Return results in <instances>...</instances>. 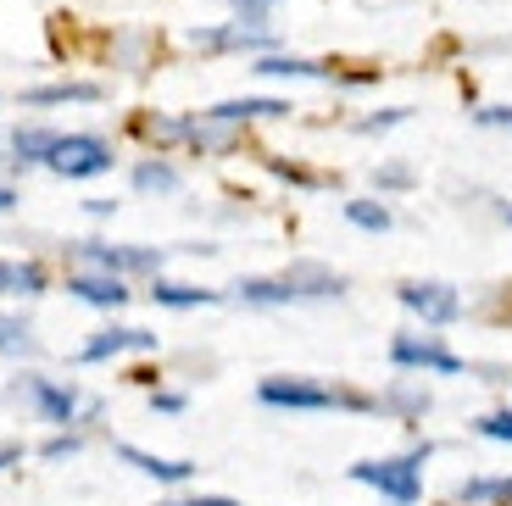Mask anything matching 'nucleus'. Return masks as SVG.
I'll use <instances>...</instances> for the list:
<instances>
[{
    "mask_svg": "<svg viewBox=\"0 0 512 506\" xmlns=\"http://www.w3.org/2000/svg\"><path fill=\"white\" fill-rule=\"evenodd\" d=\"M112 162H117L112 145L95 140V134H62L51 145V156H45V167L62 178H101V173H112Z\"/></svg>",
    "mask_w": 512,
    "mask_h": 506,
    "instance_id": "nucleus-2",
    "label": "nucleus"
},
{
    "mask_svg": "<svg viewBox=\"0 0 512 506\" xmlns=\"http://www.w3.org/2000/svg\"><path fill=\"white\" fill-rule=\"evenodd\" d=\"M256 73H268V78H323V67L318 62H301V56H262Z\"/></svg>",
    "mask_w": 512,
    "mask_h": 506,
    "instance_id": "nucleus-18",
    "label": "nucleus"
},
{
    "mask_svg": "<svg viewBox=\"0 0 512 506\" xmlns=\"http://www.w3.org/2000/svg\"><path fill=\"white\" fill-rule=\"evenodd\" d=\"M151 406L173 418V412H184V395H179V390H156V395H151Z\"/></svg>",
    "mask_w": 512,
    "mask_h": 506,
    "instance_id": "nucleus-29",
    "label": "nucleus"
},
{
    "mask_svg": "<svg viewBox=\"0 0 512 506\" xmlns=\"http://www.w3.org/2000/svg\"><path fill=\"white\" fill-rule=\"evenodd\" d=\"M290 112V101H223L206 112V123H251V117H284Z\"/></svg>",
    "mask_w": 512,
    "mask_h": 506,
    "instance_id": "nucleus-13",
    "label": "nucleus"
},
{
    "mask_svg": "<svg viewBox=\"0 0 512 506\" xmlns=\"http://www.w3.org/2000/svg\"><path fill=\"white\" fill-rule=\"evenodd\" d=\"M423 462H429V445H412L407 456H379V462H357V468H351V479L368 484V490H379L384 501L412 506V501L423 495Z\"/></svg>",
    "mask_w": 512,
    "mask_h": 506,
    "instance_id": "nucleus-1",
    "label": "nucleus"
},
{
    "mask_svg": "<svg viewBox=\"0 0 512 506\" xmlns=\"http://www.w3.org/2000/svg\"><path fill=\"white\" fill-rule=\"evenodd\" d=\"M401 306H407L412 317H423L429 329H440V323H457L462 317V295L451 290V284H440V279H412V284H401Z\"/></svg>",
    "mask_w": 512,
    "mask_h": 506,
    "instance_id": "nucleus-4",
    "label": "nucleus"
},
{
    "mask_svg": "<svg viewBox=\"0 0 512 506\" xmlns=\"http://www.w3.org/2000/svg\"><path fill=\"white\" fill-rule=\"evenodd\" d=\"M134 190H140V195H173V190H179V167L140 162V167H134Z\"/></svg>",
    "mask_w": 512,
    "mask_h": 506,
    "instance_id": "nucleus-17",
    "label": "nucleus"
},
{
    "mask_svg": "<svg viewBox=\"0 0 512 506\" xmlns=\"http://www.w3.org/2000/svg\"><path fill=\"white\" fill-rule=\"evenodd\" d=\"M390 362H396V367H423V373H446V379H451V373H462V356H451L435 334H396Z\"/></svg>",
    "mask_w": 512,
    "mask_h": 506,
    "instance_id": "nucleus-5",
    "label": "nucleus"
},
{
    "mask_svg": "<svg viewBox=\"0 0 512 506\" xmlns=\"http://www.w3.org/2000/svg\"><path fill=\"white\" fill-rule=\"evenodd\" d=\"M67 295H78L84 306H128V290H123V273H101V267H73V279H67Z\"/></svg>",
    "mask_w": 512,
    "mask_h": 506,
    "instance_id": "nucleus-8",
    "label": "nucleus"
},
{
    "mask_svg": "<svg viewBox=\"0 0 512 506\" xmlns=\"http://www.w3.org/2000/svg\"><path fill=\"white\" fill-rule=\"evenodd\" d=\"M229 6H234V17H240V23L268 28V17H273V6H279V0H229Z\"/></svg>",
    "mask_w": 512,
    "mask_h": 506,
    "instance_id": "nucleus-23",
    "label": "nucleus"
},
{
    "mask_svg": "<svg viewBox=\"0 0 512 506\" xmlns=\"http://www.w3.org/2000/svg\"><path fill=\"white\" fill-rule=\"evenodd\" d=\"M256 395H262L268 406H290V412H329V406H340V390L307 384V379H262Z\"/></svg>",
    "mask_w": 512,
    "mask_h": 506,
    "instance_id": "nucleus-6",
    "label": "nucleus"
},
{
    "mask_svg": "<svg viewBox=\"0 0 512 506\" xmlns=\"http://www.w3.org/2000/svg\"><path fill=\"white\" fill-rule=\"evenodd\" d=\"M17 390L34 401V412L45 423H73L78 418V390L73 384H56V379H39V373H23V384Z\"/></svg>",
    "mask_w": 512,
    "mask_h": 506,
    "instance_id": "nucleus-7",
    "label": "nucleus"
},
{
    "mask_svg": "<svg viewBox=\"0 0 512 506\" xmlns=\"http://www.w3.org/2000/svg\"><path fill=\"white\" fill-rule=\"evenodd\" d=\"M396 123H407V106H396V112H379V117H362L357 134H384V128H396Z\"/></svg>",
    "mask_w": 512,
    "mask_h": 506,
    "instance_id": "nucleus-25",
    "label": "nucleus"
},
{
    "mask_svg": "<svg viewBox=\"0 0 512 506\" xmlns=\"http://www.w3.org/2000/svg\"><path fill=\"white\" fill-rule=\"evenodd\" d=\"M373 184H379V190H407L412 173H407V167H379V173H373Z\"/></svg>",
    "mask_w": 512,
    "mask_h": 506,
    "instance_id": "nucleus-26",
    "label": "nucleus"
},
{
    "mask_svg": "<svg viewBox=\"0 0 512 506\" xmlns=\"http://www.w3.org/2000/svg\"><path fill=\"white\" fill-rule=\"evenodd\" d=\"M479 123H485V128H512V106H479Z\"/></svg>",
    "mask_w": 512,
    "mask_h": 506,
    "instance_id": "nucleus-27",
    "label": "nucleus"
},
{
    "mask_svg": "<svg viewBox=\"0 0 512 506\" xmlns=\"http://www.w3.org/2000/svg\"><path fill=\"white\" fill-rule=\"evenodd\" d=\"M123 351H156V334L151 329H101L78 351V362H106V356H123Z\"/></svg>",
    "mask_w": 512,
    "mask_h": 506,
    "instance_id": "nucleus-10",
    "label": "nucleus"
},
{
    "mask_svg": "<svg viewBox=\"0 0 512 506\" xmlns=\"http://www.w3.org/2000/svg\"><path fill=\"white\" fill-rule=\"evenodd\" d=\"M0 295H45V273L34 262H0Z\"/></svg>",
    "mask_w": 512,
    "mask_h": 506,
    "instance_id": "nucleus-16",
    "label": "nucleus"
},
{
    "mask_svg": "<svg viewBox=\"0 0 512 506\" xmlns=\"http://www.w3.org/2000/svg\"><path fill=\"white\" fill-rule=\"evenodd\" d=\"M234 301H245V306H290V301H307V290L295 284V273H284V279H240L234 284Z\"/></svg>",
    "mask_w": 512,
    "mask_h": 506,
    "instance_id": "nucleus-9",
    "label": "nucleus"
},
{
    "mask_svg": "<svg viewBox=\"0 0 512 506\" xmlns=\"http://www.w3.org/2000/svg\"><path fill=\"white\" fill-rule=\"evenodd\" d=\"M0 351L6 356H34V334L23 317H0Z\"/></svg>",
    "mask_w": 512,
    "mask_h": 506,
    "instance_id": "nucleus-20",
    "label": "nucleus"
},
{
    "mask_svg": "<svg viewBox=\"0 0 512 506\" xmlns=\"http://www.w3.org/2000/svg\"><path fill=\"white\" fill-rule=\"evenodd\" d=\"M167 506H234L229 495H195V501H167Z\"/></svg>",
    "mask_w": 512,
    "mask_h": 506,
    "instance_id": "nucleus-30",
    "label": "nucleus"
},
{
    "mask_svg": "<svg viewBox=\"0 0 512 506\" xmlns=\"http://www.w3.org/2000/svg\"><path fill=\"white\" fill-rule=\"evenodd\" d=\"M117 456H123L128 468H140L145 479H162V484H184L195 473V462H179V456H151V451H140V445H117Z\"/></svg>",
    "mask_w": 512,
    "mask_h": 506,
    "instance_id": "nucleus-11",
    "label": "nucleus"
},
{
    "mask_svg": "<svg viewBox=\"0 0 512 506\" xmlns=\"http://www.w3.org/2000/svg\"><path fill=\"white\" fill-rule=\"evenodd\" d=\"M501 223H512V206H501Z\"/></svg>",
    "mask_w": 512,
    "mask_h": 506,
    "instance_id": "nucleus-33",
    "label": "nucleus"
},
{
    "mask_svg": "<svg viewBox=\"0 0 512 506\" xmlns=\"http://www.w3.org/2000/svg\"><path fill=\"white\" fill-rule=\"evenodd\" d=\"M28 101H34V106H56V101H101V89H95V84H51V89H34Z\"/></svg>",
    "mask_w": 512,
    "mask_h": 506,
    "instance_id": "nucleus-19",
    "label": "nucleus"
},
{
    "mask_svg": "<svg viewBox=\"0 0 512 506\" xmlns=\"http://www.w3.org/2000/svg\"><path fill=\"white\" fill-rule=\"evenodd\" d=\"M12 462H17V451H0V468H12Z\"/></svg>",
    "mask_w": 512,
    "mask_h": 506,
    "instance_id": "nucleus-32",
    "label": "nucleus"
},
{
    "mask_svg": "<svg viewBox=\"0 0 512 506\" xmlns=\"http://www.w3.org/2000/svg\"><path fill=\"white\" fill-rule=\"evenodd\" d=\"M346 217L357 228H368V234H384V228H390V206H379V201H346Z\"/></svg>",
    "mask_w": 512,
    "mask_h": 506,
    "instance_id": "nucleus-21",
    "label": "nucleus"
},
{
    "mask_svg": "<svg viewBox=\"0 0 512 506\" xmlns=\"http://www.w3.org/2000/svg\"><path fill=\"white\" fill-rule=\"evenodd\" d=\"M474 434H485V440L512 445V412H490V418H479V423H474Z\"/></svg>",
    "mask_w": 512,
    "mask_h": 506,
    "instance_id": "nucleus-24",
    "label": "nucleus"
},
{
    "mask_svg": "<svg viewBox=\"0 0 512 506\" xmlns=\"http://www.w3.org/2000/svg\"><path fill=\"white\" fill-rule=\"evenodd\" d=\"M512 501V473H485V479H462L451 490V506H507Z\"/></svg>",
    "mask_w": 512,
    "mask_h": 506,
    "instance_id": "nucleus-12",
    "label": "nucleus"
},
{
    "mask_svg": "<svg viewBox=\"0 0 512 506\" xmlns=\"http://www.w3.org/2000/svg\"><path fill=\"white\" fill-rule=\"evenodd\" d=\"M384 406H396V412H407V418H423V412H429V390H390Z\"/></svg>",
    "mask_w": 512,
    "mask_h": 506,
    "instance_id": "nucleus-22",
    "label": "nucleus"
},
{
    "mask_svg": "<svg viewBox=\"0 0 512 506\" xmlns=\"http://www.w3.org/2000/svg\"><path fill=\"white\" fill-rule=\"evenodd\" d=\"M56 140H62V134H51V128H17V134H12V162L17 167H39V162H45V156H51V145Z\"/></svg>",
    "mask_w": 512,
    "mask_h": 506,
    "instance_id": "nucleus-15",
    "label": "nucleus"
},
{
    "mask_svg": "<svg viewBox=\"0 0 512 506\" xmlns=\"http://www.w3.org/2000/svg\"><path fill=\"white\" fill-rule=\"evenodd\" d=\"M78 451V434H56L51 445H45V462H62V456H73Z\"/></svg>",
    "mask_w": 512,
    "mask_h": 506,
    "instance_id": "nucleus-28",
    "label": "nucleus"
},
{
    "mask_svg": "<svg viewBox=\"0 0 512 506\" xmlns=\"http://www.w3.org/2000/svg\"><path fill=\"white\" fill-rule=\"evenodd\" d=\"M151 301H156V306H179V312H190V306H218V290H195V284L151 279Z\"/></svg>",
    "mask_w": 512,
    "mask_h": 506,
    "instance_id": "nucleus-14",
    "label": "nucleus"
},
{
    "mask_svg": "<svg viewBox=\"0 0 512 506\" xmlns=\"http://www.w3.org/2000/svg\"><path fill=\"white\" fill-rule=\"evenodd\" d=\"M12 206H17V190L12 184H0V212H12Z\"/></svg>",
    "mask_w": 512,
    "mask_h": 506,
    "instance_id": "nucleus-31",
    "label": "nucleus"
},
{
    "mask_svg": "<svg viewBox=\"0 0 512 506\" xmlns=\"http://www.w3.org/2000/svg\"><path fill=\"white\" fill-rule=\"evenodd\" d=\"M73 267H101V273H162L167 251H145V245H106V240H84L73 245Z\"/></svg>",
    "mask_w": 512,
    "mask_h": 506,
    "instance_id": "nucleus-3",
    "label": "nucleus"
}]
</instances>
